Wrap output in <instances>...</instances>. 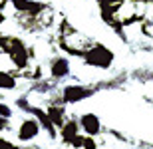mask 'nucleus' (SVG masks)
I'll list each match as a JSON object with an SVG mask.
<instances>
[{
  "instance_id": "nucleus-11",
  "label": "nucleus",
  "mask_w": 153,
  "mask_h": 149,
  "mask_svg": "<svg viewBox=\"0 0 153 149\" xmlns=\"http://www.w3.org/2000/svg\"><path fill=\"white\" fill-rule=\"evenodd\" d=\"M0 149H28V147H20L18 143H14V141H10V139L0 137Z\"/></svg>"
},
{
  "instance_id": "nucleus-9",
  "label": "nucleus",
  "mask_w": 153,
  "mask_h": 149,
  "mask_svg": "<svg viewBox=\"0 0 153 149\" xmlns=\"http://www.w3.org/2000/svg\"><path fill=\"white\" fill-rule=\"evenodd\" d=\"M82 149H100L97 137H91V135H84V139H82Z\"/></svg>"
},
{
  "instance_id": "nucleus-1",
  "label": "nucleus",
  "mask_w": 153,
  "mask_h": 149,
  "mask_svg": "<svg viewBox=\"0 0 153 149\" xmlns=\"http://www.w3.org/2000/svg\"><path fill=\"white\" fill-rule=\"evenodd\" d=\"M82 60H84L85 66L100 68V70H108V68H111V64H114V52L109 50L108 46H103V44L91 42L90 46L85 48Z\"/></svg>"
},
{
  "instance_id": "nucleus-12",
  "label": "nucleus",
  "mask_w": 153,
  "mask_h": 149,
  "mask_svg": "<svg viewBox=\"0 0 153 149\" xmlns=\"http://www.w3.org/2000/svg\"><path fill=\"white\" fill-rule=\"evenodd\" d=\"M10 125V119H4V117H0V131H6Z\"/></svg>"
},
{
  "instance_id": "nucleus-7",
  "label": "nucleus",
  "mask_w": 153,
  "mask_h": 149,
  "mask_svg": "<svg viewBox=\"0 0 153 149\" xmlns=\"http://www.w3.org/2000/svg\"><path fill=\"white\" fill-rule=\"evenodd\" d=\"M46 113H48L50 121L58 127V131H60V127L66 123V107H64V103H50L48 109H46Z\"/></svg>"
},
{
  "instance_id": "nucleus-5",
  "label": "nucleus",
  "mask_w": 153,
  "mask_h": 149,
  "mask_svg": "<svg viewBox=\"0 0 153 149\" xmlns=\"http://www.w3.org/2000/svg\"><path fill=\"white\" fill-rule=\"evenodd\" d=\"M78 123H79V131L84 135H91V137H97L103 133V125H102V119L97 117L94 111H85L78 117Z\"/></svg>"
},
{
  "instance_id": "nucleus-4",
  "label": "nucleus",
  "mask_w": 153,
  "mask_h": 149,
  "mask_svg": "<svg viewBox=\"0 0 153 149\" xmlns=\"http://www.w3.org/2000/svg\"><path fill=\"white\" fill-rule=\"evenodd\" d=\"M48 74L54 82H60V80H66L70 74H72V64L66 56L58 54V56L50 58L48 62Z\"/></svg>"
},
{
  "instance_id": "nucleus-8",
  "label": "nucleus",
  "mask_w": 153,
  "mask_h": 149,
  "mask_svg": "<svg viewBox=\"0 0 153 149\" xmlns=\"http://www.w3.org/2000/svg\"><path fill=\"white\" fill-rule=\"evenodd\" d=\"M18 87V76L8 72V70H0V90L2 92H12Z\"/></svg>"
},
{
  "instance_id": "nucleus-2",
  "label": "nucleus",
  "mask_w": 153,
  "mask_h": 149,
  "mask_svg": "<svg viewBox=\"0 0 153 149\" xmlns=\"http://www.w3.org/2000/svg\"><path fill=\"white\" fill-rule=\"evenodd\" d=\"M40 133H42V127H40L38 119L30 113V117H24V119L20 121V125H18V129H16V139L20 143L26 145V143L36 141V139L40 137Z\"/></svg>"
},
{
  "instance_id": "nucleus-3",
  "label": "nucleus",
  "mask_w": 153,
  "mask_h": 149,
  "mask_svg": "<svg viewBox=\"0 0 153 149\" xmlns=\"http://www.w3.org/2000/svg\"><path fill=\"white\" fill-rule=\"evenodd\" d=\"M94 87L90 86H82V84H70V86H64L62 96H60V102L62 103H79L84 99L91 98L94 96Z\"/></svg>"
},
{
  "instance_id": "nucleus-6",
  "label": "nucleus",
  "mask_w": 153,
  "mask_h": 149,
  "mask_svg": "<svg viewBox=\"0 0 153 149\" xmlns=\"http://www.w3.org/2000/svg\"><path fill=\"white\" fill-rule=\"evenodd\" d=\"M8 4L14 6V10L18 14H24V16H38L48 8L44 2H38V0H6Z\"/></svg>"
},
{
  "instance_id": "nucleus-10",
  "label": "nucleus",
  "mask_w": 153,
  "mask_h": 149,
  "mask_svg": "<svg viewBox=\"0 0 153 149\" xmlns=\"http://www.w3.org/2000/svg\"><path fill=\"white\" fill-rule=\"evenodd\" d=\"M12 115H14V109H12L8 103L0 102V117H4V119H12Z\"/></svg>"
}]
</instances>
